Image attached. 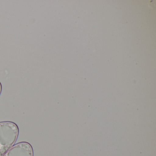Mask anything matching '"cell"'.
I'll return each instance as SVG.
<instances>
[{
  "label": "cell",
  "mask_w": 156,
  "mask_h": 156,
  "mask_svg": "<svg viewBox=\"0 0 156 156\" xmlns=\"http://www.w3.org/2000/svg\"><path fill=\"white\" fill-rule=\"evenodd\" d=\"M19 126L12 121L0 122V156H2L17 141Z\"/></svg>",
  "instance_id": "6da1fadb"
},
{
  "label": "cell",
  "mask_w": 156,
  "mask_h": 156,
  "mask_svg": "<svg viewBox=\"0 0 156 156\" xmlns=\"http://www.w3.org/2000/svg\"><path fill=\"white\" fill-rule=\"evenodd\" d=\"M2 156H34L32 146L26 141L13 145Z\"/></svg>",
  "instance_id": "7a4b0ae2"
},
{
  "label": "cell",
  "mask_w": 156,
  "mask_h": 156,
  "mask_svg": "<svg viewBox=\"0 0 156 156\" xmlns=\"http://www.w3.org/2000/svg\"><path fill=\"white\" fill-rule=\"evenodd\" d=\"M2 90V86L1 83H0V94H1Z\"/></svg>",
  "instance_id": "3957f363"
}]
</instances>
